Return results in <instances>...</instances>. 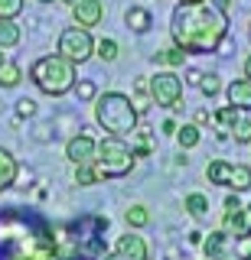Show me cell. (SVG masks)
<instances>
[{"mask_svg":"<svg viewBox=\"0 0 251 260\" xmlns=\"http://www.w3.org/2000/svg\"><path fill=\"white\" fill-rule=\"evenodd\" d=\"M170 36H173V46H180L186 55L218 52V46L229 36V16L222 10H215L209 0L176 4L173 16H170Z\"/></svg>","mask_w":251,"mask_h":260,"instance_id":"obj_1","label":"cell"},{"mask_svg":"<svg viewBox=\"0 0 251 260\" xmlns=\"http://www.w3.org/2000/svg\"><path fill=\"white\" fill-rule=\"evenodd\" d=\"M75 62H69L66 55L49 52V55H39V59L30 65V81L39 88L43 94L49 98H62L75 88Z\"/></svg>","mask_w":251,"mask_h":260,"instance_id":"obj_2","label":"cell"},{"mask_svg":"<svg viewBox=\"0 0 251 260\" xmlns=\"http://www.w3.org/2000/svg\"><path fill=\"white\" fill-rule=\"evenodd\" d=\"M137 117L134 101L124 91H104L95 94V120L104 127V134L111 137H131L137 130Z\"/></svg>","mask_w":251,"mask_h":260,"instance_id":"obj_3","label":"cell"},{"mask_svg":"<svg viewBox=\"0 0 251 260\" xmlns=\"http://www.w3.org/2000/svg\"><path fill=\"white\" fill-rule=\"evenodd\" d=\"M95 169L101 179H121L134 169V150L124 143V137H101L95 153Z\"/></svg>","mask_w":251,"mask_h":260,"instance_id":"obj_4","label":"cell"},{"mask_svg":"<svg viewBox=\"0 0 251 260\" xmlns=\"http://www.w3.org/2000/svg\"><path fill=\"white\" fill-rule=\"evenodd\" d=\"M209 182L225 185L232 192H248L251 189V166H241V162H225V159H212L206 166Z\"/></svg>","mask_w":251,"mask_h":260,"instance_id":"obj_5","label":"cell"},{"mask_svg":"<svg viewBox=\"0 0 251 260\" xmlns=\"http://www.w3.org/2000/svg\"><path fill=\"white\" fill-rule=\"evenodd\" d=\"M59 55H66L69 62L82 65L95 55V39H92V29H82V26H66L59 32Z\"/></svg>","mask_w":251,"mask_h":260,"instance_id":"obj_6","label":"cell"},{"mask_svg":"<svg viewBox=\"0 0 251 260\" xmlns=\"http://www.w3.org/2000/svg\"><path fill=\"white\" fill-rule=\"evenodd\" d=\"M150 81V104H157V108H180L183 101V78L176 75L173 69H163L157 72Z\"/></svg>","mask_w":251,"mask_h":260,"instance_id":"obj_7","label":"cell"},{"mask_svg":"<svg viewBox=\"0 0 251 260\" xmlns=\"http://www.w3.org/2000/svg\"><path fill=\"white\" fill-rule=\"evenodd\" d=\"M95 153H98V140L92 134H75L66 143V156L72 166H95Z\"/></svg>","mask_w":251,"mask_h":260,"instance_id":"obj_8","label":"cell"},{"mask_svg":"<svg viewBox=\"0 0 251 260\" xmlns=\"http://www.w3.org/2000/svg\"><path fill=\"white\" fill-rule=\"evenodd\" d=\"M104 20V0H75L72 4V23L82 29H92V26H101Z\"/></svg>","mask_w":251,"mask_h":260,"instance_id":"obj_9","label":"cell"},{"mask_svg":"<svg viewBox=\"0 0 251 260\" xmlns=\"http://www.w3.org/2000/svg\"><path fill=\"white\" fill-rule=\"evenodd\" d=\"M222 231L229 234V238H235V241L251 238V215H248L245 208H238V211H225V218H222Z\"/></svg>","mask_w":251,"mask_h":260,"instance_id":"obj_10","label":"cell"},{"mask_svg":"<svg viewBox=\"0 0 251 260\" xmlns=\"http://www.w3.org/2000/svg\"><path fill=\"white\" fill-rule=\"evenodd\" d=\"M225 98L235 111H251V78H235L225 88Z\"/></svg>","mask_w":251,"mask_h":260,"instance_id":"obj_11","label":"cell"},{"mask_svg":"<svg viewBox=\"0 0 251 260\" xmlns=\"http://www.w3.org/2000/svg\"><path fill=\"white\" fill-rule=\"evenodd\" d=\"M115 254L121 260H147V244H144L141 234H124V238L118 241Z\"/></svg>","mask_w":251,"mask_h":260,"instance_id":"obj_12","label":"cell"},{"mask_svg":"<svg viewBox=\"0 0 251 260\" xmlns=\"http://www.w3.org/2000/svg\"><path fill=\"white\" fill-rule=\"evenodd\" d=\"M229 234L225 231H215V234H209L206 241H202V250H206V260H232L229 254Z\"/></svg>","mask_w":251,"mask_h":260,"instance_id":"obj_13","label":"cell"},{"mask_svg":"<svg viewBox=\"0 0 251 260\" xmlns=\"http://www.w3.org/2000/svg\"><path fill=\"white\" fill-rule=\"evenodd\" d=\"M17 176H20V162H17V156H13L10 150H4V146H0V192L10 189V185L17 182Z\"/></svg>","mask_w":251,"mask_h":260,"instance_id":"obj_14","label":"cell"},{"mask_svg":"<svg viewBox=\"0 0 251 260\" xmlns=\"http://www.w3.org/2000/svg\"><path fill=\"white\" fill-rule=\"evenodd\" d=\"M124 23H127L131 32L144 36V32H150V26H153V13L147 10V7H131V10L124 13Z\"/></svg>","mask_w":251,"mask_h":260,"instance_id":"obj_15","label":"cell"},{"mask_svg":"<svg viewBox=\"0 0 251 260\" xmlns=\"http://www.w3.org/2000/svg\"><path fill=\"white\" fill-rule=\"evenodd\" d=\"M23 39V29L17 20H0V49H17Z\"/></svg>","mask_w":251,"mask_h":260,"instance_id":"obj_16","label":"cell"},{"mask_svg":"<svg viewBox=\"0 0 251 260\" xmlns=\"http://www.w3.org/2000/svg\"><path fill=\"white\" fill-rule=\"evenodd\" d=\"M176 143H180V150H196L199 140H202V134H199V127L196 124H183V127H176Z\"/></svg>","mask_w":251,"mask_h":260,"instance_id":"obj_17","label":"cell"},{"mask_svg":"<svg viewBox=\"0 0 251 260\" xmlns=\"http://www.w3.org/2000/svg\"><path fill=\"white\" fill-rule=\"evenodd\" d=\"M153 62L157 65H166V69H180L186 62V52L180 46H170V49H160V52H153Z\"/></svg>","mask_w":251,"mask_h":260,"instance_id":"obj_18","label":"cell"},{"mask_svg":"<svg viewBox=\"0 0 251 260\" xmlns=\"http://www.w3.org/2000/svg\"><path fill=\"white\" fill-rule=\"evenodd\" d=\"M131 101H134V111L137 114H144V111L150 108V81L147 78H137L134 81V98H131Z\"/></svg>","mask_w":251,"mask_h":260,"instance_id":"obj_19","label":"cell"},{"mask_svg":"<svg viewBox=\"0 0 251 260\" xmlns=\"http://www.w3.org/2000/svg\"><path fill=\"white\" fill-rule=\"evenodd\" d=\"M183 208L189 211L192 218H206L209 215V199L202 192H189V195H186V202H183Z\"/></svg>","mask_w":251,"mask_h":260,"instance_id":"obj_20","label":"cell"},{"mask_svg":"<svg viewBox=\"0 0 251 260\" xmlns=\"http://www.w3.org/2000/svg\"><path fill=\"white\" fill-rule=\"evenodd\" d=\"M23 81V69L17 62H4L0 65V88H17Z\"/></svg>","mask_w":251,"mask_h":260,"instance_id":"obj_21","label":"cell"},{"mask_svg":"<svg viewBox=\"0 0 251 260\" xmlns=\"http://www.w3.org/2000/svg\"><path fill=\"white\" fill-rule=\"evenodd\" d=\"M118 52H121V46H118V39H98V43H95V55H98L101 62H115L118 59Z\"/></svg>","mask_w":251,"mask_h":260,"instance_id":"obj_22","label":"cell"},{"mask_svg":"<svg viewBox=\"0 0 251 260\" xmlns=\"http://www.w3.org/2000/svg\"><path fill=\"white\" fill-rule=\"evenodd\" d=\"M124 218H127V224H131V228H147L150 224V211L144 208V205H131Z\"/></svg>","mask_w":251,"mask_h":260,"instance_id":"obj_23","label":"cell"},{"mask_svg":"<svg viewBox=\"0 0 251 260\" xmlns=\"http://www.w3.org/2000/svg\"><path fill=\"white\" fill-rule=\"evenodd\" d=\"M238 114H241V111H235L232 104H225V108L215 114V127H218V130H232L235 120H238Z\"/></svg>","mask_w":251,"mask_h":260,"instance_id":"obj_24","label":"cell"},{"mask_svg":"<svg viewBox=\"0 0 251 260\" xmlns=\"http://www.w3.org/2000/svg\"><path fill=\"white\" fill-rule=\"evenodd\" d=\"M26 7V0H0V20H17Z\"/></svg>","mask_w":251,"mask_h":260,"instance_id":"obj_25","label":"cell"},{"mask_svg":"<svg viewBox=\"0 0 251 260\" xmlns=\"http://www.w3.org/2000/svg\"><path fill=\"white\" fill-rule=\"evenodd\" d=\"M229 137H235V143H251V120L248 117H238Z\"/></svg>","mask_w":251,"mask_h":260,"instance_id":"obj_26","label":"cell"},{"mask_svg":"<svg viewBox=\"0 0 251 260\" xmlns=\"http://www.w3.org/2000/svg\"><path fill=\"white\" fill-rule=\"evenodd\" d=\"M75 182L78 185H95V182H101V176H98L95 166H75Z\"/></svg>","mask_w":251,"mask_h":260,"instance_id":"obj_27","label":"cell"},{"mask_svg":"<svg viewBox=\"0 0 251 260\" xmlns=\"http://www.w3.org/2000/svg\"><path fill=\"white\" fill-rule=\"evenodd\" d=\"M199 91L206 98H215L218 91H222V81H218V75H202L199 78Z\"/></svg>","mask_w":251,"mask_h":260,"instance_id":"obj_28","label":"cell"},{"mask_svg":"<svg viewBox=\"0 0 251 260\" xmlns=\"http://www.w3.org/2000/svg\"><path fill=\"white\" fill-rule=\"evenodd\" d=\"M17 117H36V101L33 98H20L17 101Z\"/></svg>","mask_w":251,"mask_h":260,"instance_id":"obj_29","label":"cell"},{"mask_svg":"<svg viewBox=\"0 0 251 260\" xmlns=\"http://www.w3.org/2000/svg\"><path fill=\"white\" fill-rule=\"evenodd\" d=\"M72 91H75L78 98H82V101H95V94H98V91H95V85H92V81H78V85L72 88Z\"/></svg>","mask_w":251,"mask_h":260,"instance_id":"obj_30","label":"cell"},{"mask_svg":"<svg viewBox=\"0 0 251 260\" xmlns=\"http://www.w3.org/2000/svg\"><path fill=\"white\" fill-rule=\"evenodd\" d=\"M238 208H245L241 205V199H238V192H232L229 199H225V211H238Z\"/></svg>","mask_w":251,"mask_h":260,"instance_id":"obj_31","label":"cell"},{"mask_svg":"<svg viewBox=\"0 0 251 260\" xmlns=\"http://www.w3.org/2000/svg\"><path fill=\"white\" fill-rule=\"evenodd\" d=\"M209 4H212V7H215V10H222L225 16H229V13H232V0H209Z\"/></svg>","mask_w":251,"mask_h":260,"instance_id":"obj_32","label":"cell"},{"mask_svg":"<svg viewBox=\"0 0 251 260\" xmlns=\"http://www.w3.org/2000/svg\"><path fill=\"white\" fill-rule=\"evenodd\" d=\"M199 78H202V72H196V69H189V78H186V81H189V85H199Z\"/></svg>","mask_w":251,"mask_h":260,"instance_id":"obj_33","label":"cell"},{"mask_svg":"<svg viewBox=\"0 0 251 260\" xmlns=\"http://www.w3.org/2000/svg\"><path fill=\"white\" fill-rule=\"evenodd\" d=\"M163 134H170V137L176 134V120H163Z\"/></svg>","mask_w":251,"mask_h":260,"instance_id":"obj_34","label":"cell"},{"mask_svg":"<svg viewBox=\"0 0 251 260\" xmlns=\"http://www.w3.org/2000/svg\"><path fill=\"white\" fill-rule=\"evenodd\" d=\"M245 78H251V55L245 59Z\"/></svg>","mask_w":251,"mask_h":260,"instance_id":"obj_35","label":"cell"},{"mask_svg":"<svg viewBox=\"0 0 251 260\" xmlns=\"http://www.w3.org/2000/svg\"><path fill=\"white\" fill-rule=\"evenodd\" d=\"M7 62V55H4V49H0V65H4Z\"/></svg>","mask_w":251,"mask_h":260,"instance_id":"obj_36","label":"cell"},{"mask_svg":"<svg viewBox=\"0 0 251 260\" xmlns=\"http://www.w3.org/2000/svg\"><path fill=\"white\" fill-rule=\"evenodd\" d=\"M180 4H199V0H180Z\"/></svg>","mask_w":251,"mask_h":260,"instance_id":"obj_37","label":"cell"},{"mask_svg":"<svg viewBox=\"0 0 251 260\" xmlns=\"http://www.w3.org/2000/svg\"><path fill=\"white\" fill-rule=\"evenodd\" d=\"M104 260H121V257H118V254H115V257H104Z\"/></svg>","mask_w":251,"mask_h":260,"instance_id":"obj_38","label":"cell"},{"mask_svg":"<svg viewBox=\"0 0 251 260\" xmlns=\"http://www.w3.org/2000/svg\"><path fill=\"white\" fill-rule=\"evenodd\" d=\"M36 4H52V0H36Z\"/></svg>","mask_w":251,"mask_h":260,"instance_id":"obj_39","label":"cell"},{"mask_svg":"<svg viewBox=\"0 0 251 260\" xmlns=\"http://www.w3.org/2000/svg\"><path fill=\"white\" fill-rule=\"evenodd\" d=\"M62 4H69V7H72V4H75V0H62Z\"/></svg>","mask_w":251,"mask_h":260,"instance_id":"obj_40","label":"cell"},{"mask_svg":"<svg viewBox=\"0 0 251 260\" xmlns=\"http://www.w3.org/2000/svg\"><path fill=\"white\" fill-rule=\"evenodd\" d=\"M248 36H251V23H248Z\"/></svg>","mask_w":251,"mask_h":260,"instance_id":"obj_41","label":"cell"},{"mask_svg":"<svg viewBox=\"0 0 251 260\" xmlns=\"http://www.w3.org/2000/svg\"><path fill=\"white\" fill-rule=\"evenodd\" d=\"M245 211H248V215H251V205H248V208H245Z\"/></svg>","mask_w":251,"mask_h":260,"instance_id":"obj_42","label":"cell"},{"mask_svg":"<svg viewBox=\"0 0 251 260\" xmlns=\"http://www.w3.org/2000/svg\"><path fill=\"white\" fill-rule=\"evenodd\" d=\"M245 257H248V260H251V250H248V254H245Z\"/></svg>","mask_w":251,"mask_h":260,"instance_id":"obj_43","label":"cell"}]
</instances>
